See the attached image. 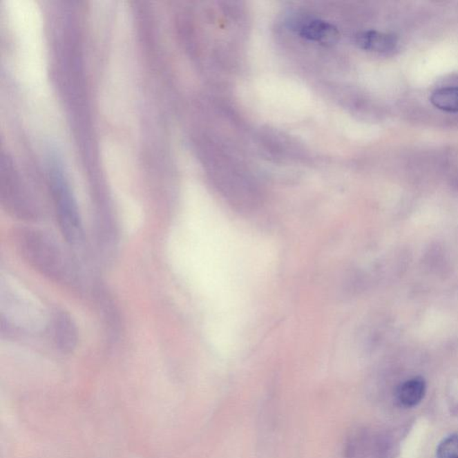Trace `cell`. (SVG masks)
<instances>
[{
  "label": "cell",
  "instance_id": "cell-1",
  "mask_svg": "<svg viewBox=\"0 0 458 458\" xmlns=\"http://www.w3.org/2000/svg\"><path fill=\"white\" fill-rule=\"evenodd\" d=\"M14 242L24 262L57 283L78 284L77 263L59 242L41 229L20 227L15 230Z\"/></svg>",
  "mask_w": 458,
  "mask_h": 458
},
{
  "label": "cell",
  "instance_id": "cell-2",
  "mask_svg": "<svg viewBox=\"0 0 458 458\" xmlns=\"http://www.w3.org/2000/svg\"><path fill=\"white\" fill-rule=\"evenodd\" d=\"M1 332L9 334H30L41 332L48 327V317L35 303L1 286Z\"/></svg>",
  "mask_w": 458,
  "mask_h": 458
},
{
  "label": "cell",
  "instance_id": "cell-3",
  "mask_svg": "<svg viewBox=\"0 0 458 458\" xmlns=\"http://www.w3.org/2000/svg\"><path fill=\"white\" fill-rule=\"evenodd\" d=\"M50 190L64 239L72 247H80L84 238L83 221L70 187L59 171L51 173Z\"/></svg>",
  "mask_w": 458,
  "mask_h": 458
},
{
  "label": "cell",
  "instance_id": "cell-4",
  "mask_svg": "<svg viewBox=\"0 0 458 458\" xmlns=\"http://www.w3.org/2000/svg\"><path fill=\"white\" fill-rule=\"evenodd\" d=\"M0 192L2 205L12 217L31 222L41 216L37 204L13 175L8 174L6 177L2 175Z\"/></svg>",
  "mask_w": 458,
  "mask_h": 458
},
{
  "label": "cell",
  "instance_id": "cell-5",
  "mask_svg": "<svg viewBox=\"0 0 458 458\" xmlns=\"http://www.w3.org/2000/svg\"><path fill=\"white\" fill-rule=\"evenodd\" d=\"M48 329L53 342L64 353H71L78 344V330L74 318L68 312L56 310L48 317Z\"/></svg>",
  "mask_w": 458,
  "mask_h": 458
},
{
  "label": "cell",
  "instance_id": "cell-6",
  "mask_svg": "<svg viewBox=\"0 0 458 458\" xmlns=\"http://www.w3.org/2000/svg\"><path fill=\"white\" fill-rule=\"evenodd\" d=\"M300 35L308 41L330 46L338 41L339 32L333 24L323 20H310L303 23L299 29Z\"/></svg>",
  "mask_w": 458,
  "mask_h": 458
},
{
  "label": "cell",
  "instance_id": "cell-7",
  "mask_svg": "<svg viewBox=\"0 0 458 458\" xmlns=\"http://www.w3.org/2000/svg\"><path fill=\"white\" fill-rule=\"evenodd\" d=\"M354 41L362 50L377 53H391L397 45L395 36L377 31L361 32L356 35Z\"/></svg>",
  "mask_w": 458,
  "mask_h": 458
},
{
  "label": "cell",
  "instance_id": "cell-8",
  "mask_svg": "<svg viewBox=\"0 0 458 458\" xmlns=\"http://www.w3.org/2000/svg\"><path fill=\"white\" fill-rule=\"evenodd\" d=\"M426 383L423 378L411 379L400 385L397 390V400L404 408H414L426 395Z\"/></svg>",
  "mask_w": 458,
  "mask_h": 458
},
{
  "label": "cell",
  "instance_id": "cell-9",
  "mask_svg": "<svg viewBox=\"0 0 458 458\" xmlns=\"http://www.w3.org/2000/svg\"><path fill=\"white\" fill-rule=\"evenodd\" d=\"M430 102L437 108L446 112H458V86L436 90L430 96Z\"/></svg>",
  "mask_w": 458,
  "mask_h": 458
},
{
  "label": "cell",
  "instance_id": "cell-10",
  "mask_svg": "<svg viewBox=\"0 0 458 458\" xmlns=\"http://www.w3.org/2000/svg\"><path fill=\"white\" fill-rule=\"evenodd\" d=\"M437 458H458V435L443 439L437 450Z\"/></svg>",
  "mask_w": 458,
  "mask_h": 458
}]
</instances>
